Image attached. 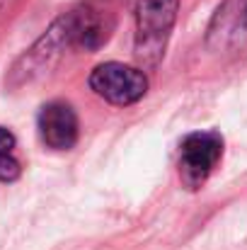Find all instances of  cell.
<instances>
[{
	"label": "cell",
	"instance_id": "3957f363",
	"mask_svg": "<svg viewBox=\"0 0 247 250\" xmlns=\"http://www.w3.org/2000/svg\"><path fill=\"white\" fill-rule=\"evenodd\" d=\"M223 158L218 131H191L179 144V177L187 189H199Z\"/></svg>",
	"mask_w": 247,
	"mask_h": 250
},
{
	"label": "cell",
	"instance_id": "ba28073f",
	"mask_svg": "<svg viewBox=\"0 0 247 250\" xmlns=\"http://www.w3.org/2000/svg\"><path fill=\"white\" fill-rule=\"evenodd\" d=\"M22 172L17 158V141L12 131L0 126V182H15Z\"/></svg>",
	"mask_w": 247,
	"mask_h": 250
},
{
	"label": "cell",
	"instance_id": "52a82bcc",
	"mask_svg": "<svg viewBox=\"0 0 247 250\" xmlns=\"http://www.w3.org/2000/svg\"><path fill=\"white\" fill-rule=\"evenodd\" d=\"M66 20H68L73 49H82L90 54H95L99 46H104L114 29L112 17L92 5H82V7L71 10L66 15Z\"/></svg>",
	"mask_w": 247,
	"mask_h": 250
},
{
	"label": "cell",
	"instance_id": "277c9868",
	"mask_svg": "<svg viewBox=\"0 0 247 250\" xmlns=\"http://www.w3.org/2000/svg\"><path fill=\"white\" fill-rule=\"evenodd\" d=\"M90 87L95 95L107 100L109 104H136L148 92V78L141 68L126 63H102L90 73Z\"/></svg>",
	"mask_w": 247,
	"mask_h": 250
},
{
	"label": "cell",
	"instance_id": "5b68a950",
	"mask_svg": "<svg viewBox=\"0 0 247 250\" xmlns=\"http://www.w3.org/2000/svg\"><path fill=\"white\" fill-rule=\"evenodd\" d=\"M247 37V0H223L206 29V46L211 51L235 49Z\"/></svg>",
	"mask_w": 247,
	"mask_h": 250
},
{
	"label": "cell",
	"instance_id": "7a4b0ae2",
	"mask_svg": "<svg viewBox=\"0 0 247 250\" xmlns=\"http://www.w3.org/2000/svg\"><path fill=\"white\" fill-rule=\"evenodd\" d=\"M66 49H73V42H71L68 20L63 15L44 32V37L37 39V44L27 54L19 56V61L10 71V85L17 87V85L29 83V81L44 76L49 68H54L58 63V59L63 56Z\"/></svg>",
	"mask_w": 247,
	"mask_h": 250
},
{
	"label": "cell",
	"instance_id": "8992f818",
	"mask_svg": "<svg viewBox=\"0 0 247 250\" xmlns=\"http://www.w3.org/2000/svg\"><path fill=\"white\" fill-rule=\"evenodd\" d=\"M37 126H39L41 141L54 151H71L78 144V134H80L78 114L68 102L56 100V102L44 104L39 112Z\"/></svg>",
	"mask_w": 247,
	"mask_h": 250
},
{
	"label": "cell",
	"instance_id": "6da1fadb",
	"mask_svg": "<svg viewBox=\"0 0 247 250\" xmlns=\"http://www.w3.org/2000/svg\"><path fill=\"white\" fill-rule=\"evenodd\" d=\"M177 12H179V0H136L133 51L143 68L153 71L160 66L172 27L177 22Z\"/></svg>",
	"mask_w": 247,
	"mask_h": 250
}]
</instances>
